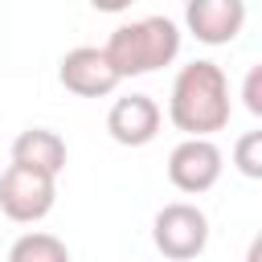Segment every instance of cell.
I'll return each mask as SVG.
<instances>
[{
	"label": "cell",
	"mask_w": 262,
	"mask_h": 262,
	"mask_svg": "<svg viewBox=\"0 0 262 262\" xmlns=\"http://www.w3.org/2000/svg\"><path fill=\"white\" fill-rule=\"evenodd\" d=\"M184 25L201 45H229L246 25V0H188Z\"/></svg>",
	"instance_id": "ba28073f"
},
{
	"label": "cell",
	"mask_w": 262,
	"mask_h": 262,
	"mask_svg": "<svg viewBox=\"0 0 262 262\" xmlns=\"http://www.w3.org/2000/svg\"><path fill=\"white\" fill-rule=\"evenodd\" d=\"M242 98H246V111H250V115H262V66H254V70L246 74Z\"/></svg>",
	"instance_id": "7c38bea8"
},
{
	"label": "cell",
	"mask_w": 262,
	"mask_h": 262,
	"mask_svg": "<svg viewBox=\"0 0 262 262\" xmlns=\"http://www.w3.org/2000/svg\"><path fill=\"white\" fill-rule=\"evenodd\" d=\"M135 0H90V8H98V12H123V8H131Z\"/></svg>",
	"instance_id": "4fadbf2b"
},
{
	"label": "cell",
	"mask_w": 262,
	"mask_h": 262,
	"mask_svg": "<svg viewBox=\"0 0 262 262\" xmlns=\"http://www.w3.org/2000/svg\"><path fill=\"white\" fill-rule=\"evenodd\" d=\"M168 119L184 139H209L229 123V82L217 61H188L172 78Z\"/></svg>",
	"instance_id": "6da1fadb"
},
{
	"label": "cell",
	"mask_w": 262,
	"mask_h": 262,
	"mask_svg": "<svg viewBox=\"0 0 262 262\" xmlns=\"http://www.w3.org/2000/svg\"><path fill=\"white\" fill-rule=\"evenodd\" d=\"M160 119L164 115H160L151 94H123L106 111V131L123 147H143V143H151L160 135Z\"/></svg>",
	"instance_id": "52a82bcc"
},
{
	"label": "cell",
	"mask_w": 262,
	"mask_h": 262,
	"mask_svg": "<svg viewBox=\"0 0 262 262\" xmlns=\"http://www.w3.org/2000/svg\"><path fill=\"white\" fill-rule=\"evenodd\" d=\"M233 164H237V172L250 176V180L262 176V131H246V135L237 139V147H233Z\"/></svg>",
	"instance_id": "8fae6325"
},
{
	"label": "cell",
	"mask_w": 262,
	"mask_h": 262,
	"mask_svg": "<svg viewBox=\"0 0 262 262\" xmlns=\"http://www.w3.org/2000/svg\"><path fill=\"white\" fill-rule=\"evenodd\" d=\"M111 70L123 78H139V74H151L160 66H172L176 53H180V29L176 20L168 16H143V20H131V25H119L106 45H102Z\"/></svg>",
	"instance_id": "7a4b0ae2"
},
{
	"label": "cell",
	"mask_w": 262,
	"mask_h": 262,
	"mask_svg": "<svg viewBox=\"0 0 262 262\" xmlns=\"http://www.w3.org/2000/svg\"><path fill=\"white\" fill-rule=\"evenodd\" d=\"M57 201V180L37 172V168H25V164H8L4 176H0V209L8 221H20V225H33L41 221Z\"/></svg>",
	"instance_id": "277c9868"
},
{
	"label": "cell",
	"mask_w": 262,
	"mask_h": 262,
	"mask_svg": "<svg viewBox=\"0 0 262 262\" xmlns=\"http://www.w3.org/2000/svg\"><path fill=\"white\" fill-rule=\"evenodd\" d=\"M12 164H25V168H37L45 176H61L66 168V139L49 127H29L12 139Z\"/></svg>",
	"instance_id": "9c48e42d"
},
{
	"label": "cell",
	"mask_w": 262,
	"mask_h": 262,
	"mask_svg": "<svg viewBox=\"0 0 262 262\" xmlns=\"http://www.w3.org/2000/svg\"><path fill=\"white\" fill-rule=\"evenodd\" d=\"M57 78H61V86H66L70 94H78V98H106V94L119 86V74L111 70V61H106V53H102L98 45H78V49H70V53L61 57V66H57Z\"/></svg>",
	"instance_id": "8992f818"
},
{
	"label": "cell",
	"mask_w": 262,
	"mask_h": 262,
	"mask_svg": "<svg viewBox=\"0 0 262 262\" xmlns=\"http://www.w3.org/2000/svg\"><path fill=\"white\" fill-rule=\"evenodd\" d=\"M8 262H70V246L45 229H33L8 246Z\"/></svg>",
	"instance_id": "30bf717a"
},
{
	"label": "cell",
	"mask_w": 262,
	"mask_h": 262,
	"mask_svg": "<svg viewBox=\"0 0 262 262\" xmlns=\"http://www.w3.org/2000/svg\"><path fill=\"white\" fill-rule=\"evenodd\" d=\"M151 242L164 258L172 262H192L205 246H209V217L188 205V201H172L156 213L151 221Z\"/></svg>",
	"instance_id": "3957f363"
},
{
	"label": "cell",
	"mask_w": 262,
	"mask_h": 262,
	"mask_svg": "<svg viewBox=\"0 0 262 262\" xmlns=\"http://www.w3.org/2000/svg\"><path fill=\"white\" fill-rule=\"evenodd\" d=\"M221 168H225V156L213 139H180L168 151V180L188 196L209 192L221 180Z\"/></svg>",
	"instance_id": "5b68a950"
}]
</instances>
